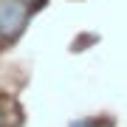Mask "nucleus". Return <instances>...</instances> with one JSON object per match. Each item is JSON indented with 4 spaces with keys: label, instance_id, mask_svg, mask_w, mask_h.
I'll list each match as a JSON object with an SVG mask.
<instances>
[{
    "label": "nucleus",
    "instance_id": "nucleus-1",
    "mask_svg": "<svg viewBox=\"0 0 127 127\" xmlns=\"http://www.w3.org/2000/svg\"><path fill=\"white\" fill-rule=\"evenodd\" d=\"M26 20H28L26 0H0V37L3 40H14L23 31Z\"/></svg>",
    "mask_w": 127,
    "mask_h": 127
},
{
    "label": "nucleus",
    "instance_id": "nucleus-2",
    "mask_svg": "<svg viewBox=\"0 0 127 127\" xmlns=\"http://www.w3.org/2000/svg\"><path fill=\"white\" fill-rule=\"evenodd\" d=\"M73 127H88V124H73Z\"/></svg>",
    "mask_w": 127,
    "mask_h": 127
}]
</instances>
